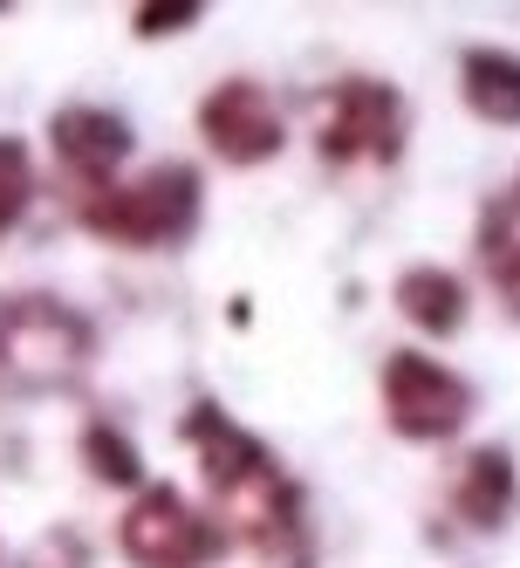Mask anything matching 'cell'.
I'll list each match as a JSON object with an SVG mask.
<instances>
[{
  "label": "cell",
  "instance_id": "3957f363",
  "mask_svg": "<svg viewBox=\"0 0 520 568\" xmlns=\"http://www.w3.org/2000/svg\"><path fill=\"white\" fill-rule=\"evenodd\" d=\"M411 138V103L384 75H336L315 116V151L329 165H397Z\"/></svg>",
  "mask_w": 520,
  "mask_h": 568
},
{
  "label": "cell",
  "instance_id": "ba28073f",
  "mask_svg": "<svg viewBox=\"0 0 520 568\" xmlns=\"http://www.w3.org/2000/svg\"><path fill=\"white\" fill-rule=\"evenodd\" d=\"M179 432H185V445H192V459H198V473H206L213 494H226L233 479H247L254 466L274 459L267 445H261L247 425H239L220 397H192V404H185V418H179Z\"/></svg>",
  "mask_w": 520,
  "mask_h": 568
},
{
  "label": "cell",
  "instance_id": "277c9868",
  "mask_svg": "<svg viewBox=\"0 0 520 568\" xmlns=\"http://www.w3.org/2000/svg\"><path fill=\"white\" fill-rule=\"evenodd\" d=\"M377 397H384V425L397 438H418V445H438V438H459L472 425V384L438 363L431 349H390L384 356V377H377Z\"/></svg>",
  "mask_w": 520,
  "mask_h": 568
},
{
  "label": "cell",
  "instance_id": "6da1fadb",
  "mask_svg": "<svg viewBox=\"0 0 520 568\" xmlns=\"http://www.w3.org/2000/svg\"><path fill=\"white\" fill-rule=\"evenodd\" d=\"M198 213H206V179H198L192 165H179V158H165V165H151L137 179H110L96 185L83 206H75V220H83L90 240H110V247H185Z\"/></svg>",
  "mask_w": 520,
  "mask_h": 568
},
{
  "label": "cell",
  "instance_id": "30bf717a",
  "mask_svg": "<svg viewBox=\"0 0 520 568\" xmlns=\"http://www.w3.org/2000/svg\"><path fill=\"white\" fill-rule=\"evenodd\" d=\"M459 97H466V110L479 116V124L513 131L520 124V55L513 49H493V42L466 49L459 55Z\"/></svg>",
  "mask_w": 520,
  "mask_h": 568
},
{
  "label": "cell",
  "instance_id": "2e32d148",
  "mask_svg": "<svg viewBox=\"0 0 520 568\" xmlns=\"http://www.w3.org/2000/svg\"><path fill=\"white\" fill-rule=\"evenodd\" d=\"M192 21H198V8H137L131 14V34H144V42H151V34H179Z\"/></svg>",
  "mask_w": 520,
  "mask_h": 568
},
{
  "label": "cell",
  "instance_id": "8992f818",
  "mask_svg": "<svg viewBox=\"0 0 520 568\" xmlns=\"http://www.w3.org/2000/svg\"><path fill=\"white\" fill-rule=\"evenodd\" d=\"M198 138H206V151L226 158V165H267V158L288 144V124H282V110H274L267 83L226 75V83H213L198 97Z\"/></svg>",
  "mask_w": 520,
  "mask_h": 568
},
{
  "label": "cell",
  "instance_id": "9c48e42d",
  "mask_svg": "<svg viewBox=\"0 0 520 568\" xmlns=\"http://www.w3.org/2000/svg\"><path fill=\"white\" fill-rule=\"evenodd\" d=\"M452 514L472 527V535H500V527L520 514V466L507 445H479V453L459 459L452 473Z\"/></svg>",
  "mask_w": 520,
  "mask_h": 568
},
{
  "label": "cell",
  "instance_id": "5b68a950",
  "mask_svg": "<svg viewBox=\"0 0 520 568\" xmlns=\"http://www.w3.org/2000/svg\"><path fill=\"white\" fill-rule=\"evenodd\" d=\"M116 548L131 568H213L226 555V527L198 514L172 479H151L116 520Z\"/></svg>",
  "mask_w": 520,
  "mask_h": 568
},
{
  "label": "cell",
  "instance_id": "5bb4252c",
  "mask_svg": "<svg viewBox=\"0 0 520 568\" xmlns=\"http://www.w3.org/2000/svg\"><path fill=\"white\" fill-rule=\"evenodd\" d=\"M28 206H34V151L28 138L0 131V240L28 220Z\"/></svg>",
  "mask_w": 520,
  "mask_h": 568
},
{
  "label": "cell",
  "instance_id": "7c38bea8",
  "mask_svg": "<svg viewBox=\"0 0 520 568\" xmlns=\"http://www.w3.org/2000/svg\"><path fill=\"white\" fill-rule=\"evenodd\" d=\"M472 247H479V267H487L493 295L507 302V315H520V179L493 199L487 213H479Z\"/></svg>",
  "mask_w": 520,
  "mask_h": 568
},
{
  "label": "cell",
  "instance_id": "e0dca14e",
  "mask_svg": "<svg viewBox=\"0 0 520 568\" xmlns=\"http://www.w3.org/2000/svg\"><path fill=\"white\" fill-rule=\"evenodd\" d=\"M0 568H8V548H0Z\"/></svg>",
  "mask_w": 520,
  "mask_h": 568
},
{
  "label": "cell",
  "instance_id": "8fae6325",
  "mask_svg": "<svg viewBox=\"0 0 520 568\" xmlns=\"http://www.w3.org/2000/svg\"><path fill=\"white\" fill-rule=\"evenodd\" d=\"M466 308H472V288L452 274V267H405L397 274V315L425 336H452L466 329Z\"/></svg>",
  "mask_w": 520,
  "mask_h": 568
},
{
  "label": "cell",
  "instance_id": "7a4b0ae2",
  "mask_svg": "<svg viewBox=\"0 0 520 568\" xmlns=\"http://www.w3.org/2000/svg\"><path fill=\"white\" fill-rule=\"evenodd\" d=\"M96 356V329L62 295L21 288L0 295V384L14 390H69Z\"/></svg>",
  "mask_w": 520,
  "mask_h": 568
},
{
  "label": "cell",
  "instance_id": "4fadbf2b",
  "mask_svg": "<svg viewBox=\"0 0 520 568\" xmlns=\"http://www.w3.org/2000/svg\"><path fill=\"white\" fill-rule=\"evenodd\" d=\"M83 466H90L103 486H124V494H137V486H144V459H137V445L116 432V425H103V418H90V425H83Z\"/></svg>",
  "mask_w": 520,
  "mask_h": 568
},
{
  "label": "cell",
  "instance_id": "52a82bcc",
  "mask_svg": "<svg viewBox=\"0 0 520 568\" xmlns=\"http://www.w3.org/2000/svg\"><path fill=\"white\" fill-rule=\"evenodd\" d=\"M131 124L116 110H96V103H62L49 116V151H55V165L69 179H83V185H110L116 165L131 158Z\"/></svg>",
  "mask_w": 520,
  "mask_h": 568
},
{
  "label": "cell",
  "instance_id": "9a60e30c",
  "mask_svg": "<svg viewBox=\"0 0 520 568\" xmlns=\"http://www.w3.org/2000/svg\"><path fill=\"white\" fill-rule=\"evenodd\" d=\"M90 561H96L90 535H83V527H69V520H55V527H42V535L28 541V555L14 568H90Z\"/></svg>",
  "mask_w": 520,
  "mask_h": 568
}]
</instances>
